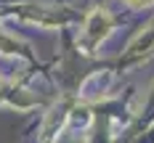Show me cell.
Listing matches in <instances>:
<instances>
[{
  "label": "cell",
  "instance_id": "cell-2",
  "mask_svg": "<svg viewBox=\"0 0 154 143\" xmlns=\"http://www.w3.org/2000/svg\"><path fill=\"white\" fill-rule=\"evenodd\" d=\"M152 48H154V21L143 32H138V34L133 37V43L128 45V53H130V56H143V53H149Z\"/></svg>",
  "mask_w": 154,
  "mask_h": 143
},
{
  "label": "cell",
  "instance_id": "cell-1",
  "mask_svg": "<svg viewBox=\"0 0 154 143\" xmlns=\"http://www.w3.org/2000/svg\"><path fill=\"white\" fill-rule=\"evenodd\" d=\"M85 29H88V37H91L93 43L104 40L109 32H112V16H109L106 11H93V13L88 16Z\"/></svg>",
  "mask_w": 154,
  "mask_h": 143
},
{
  "label": "cell",
  "instance_id": "cell-3",
  "mask_svg": "<svg viewBox=\"0 0 154 143\" xmlns=\"http://www.w3.org/2000/svg\"><path fill=\"white\" fill-rule=\"evenodd\" d=\"M130 5H146V3H152V0H128Z\"/></svg>",
  "mask_w": 154,
  "mask_h": 143
}]
</instances>
